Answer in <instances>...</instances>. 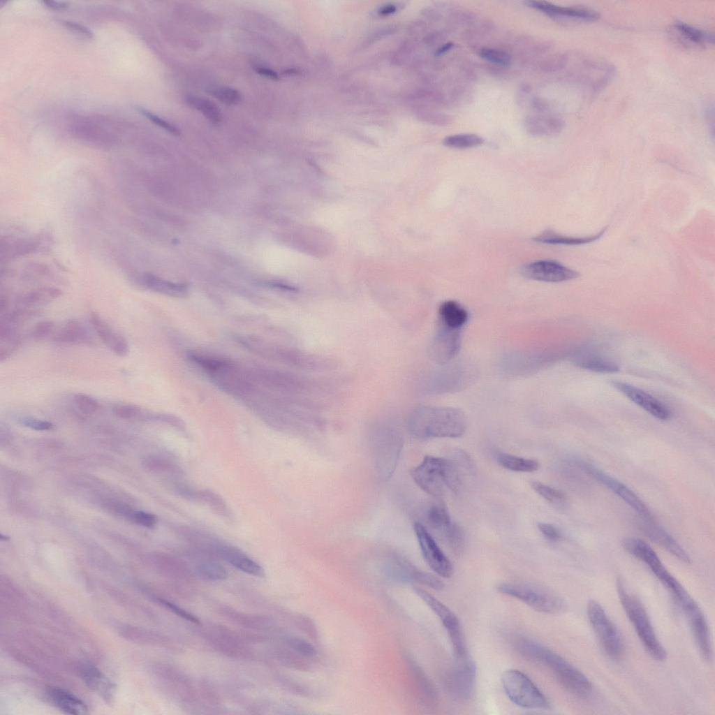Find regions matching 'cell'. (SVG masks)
<instances>
[{
    "mask_svg": "<svg viewBox=\"0 0 715 715\" xmlns=\"http://www.w3.org/2000/svg\"><path fill=\"white\" fill-rule=\"evenodd\" d=\"M513 644L522 656L547 668L573 695L583 698L591 695L593 685L587 677L552 649L524 636L515 639Z\"/></svg>",
    "mask_w": 715,
    "mask_h": 715,
    "instance_id": "obj_1",
    "label": "cell"
},
{
    "mask_svg": "<svg viewBox=\"0 0 715 715\" xmlns=\"http://www.w3.org/2000/svg\"><path fill=\"white\" fill-rule=\"evenodd\" d=\"M466 417L452 407L423 406L410 413L407 425L410 432L420 438H458L466 429Z\"/></svg>",
    "mask_w": 715,
    "mask_h": 715,
    "instance_id": "obj_2",
    "label": "cell"
},
{
    "mask_svg": "<svg viewBox=\"0 0 715 715\" xmlns=\"http://www.w3.org/2000/svg\"><path fill=\"white\" fill-rule=\"evenodd\" d=\"M411 473L416 485L434 497L441 496L447 489L456 492L461 482L454 460L441 457L425 456Z\"/></svg>",
    "mask_w": 715,
    "mask_h": 715,
    "instance_id": "obj_3",
    "label": "cell"
},
{
    "mask_svg": "<svg viewBox=\"0 0 715 715\" xmlns=\"http://www.w3.org/2000/svg\"><path fill=\"white\" fill-rule=\"evenodd\" d=\"M617 589L621 606L644 649L655 660H665L667 652L658 640L649 615L640 600L628 591L620 578L617 580Z\"/></svg>",
    "mask_w": 715,
    "mask_h": 715,
    "instance_id": "obj_4",
    "label": "cell"
},
{
    "mask_svg": "<svg viewBox=\"0 0 715 715\" xmlns=\"http://www.w3.org/2000/svg\"><path fill=\"white\" fill-rule=\"evenodd\" d=\"M497 590L505 595L524 603L533 610L547 614H556L566 609V603L552 591L533 584L520 582H503Z\"/></svg>",
    "mask_w": 715,
    "mask_h": 715,
    "instance_id": "obj_5",
    "label": "cell"
},
{
    "mask_svg": "<svg viewBox=\"0 0 715 715\" xmlns=\"http://www.w3.org/2000/svg\"><path fill=\"white\" fill-rule=\"evenodd\" d=\"M501 684L508 699L515 705L529 709H546L550 702L535 684L524 673L508 670L501 677Z\"/></svg>",
    "mask_w": 715,
    "mask_h": 715,
    "instance_id": "obj_6",
    "label": "cell"
},
{
    "mask_svg": "<svg viewBox=\"0 0 715 715\" xmlns=\"http://www.w3.org/2000/svg\"><path fill=\"white\" fill-rule=\"evenodd\" d=\"M587 612L590 624L605 655L614 661H620L624 655V640L603 606L591 599L587 603Z\"/></svg>",
    "mask_w": 715,
    "mask_h": 715,
    "instance_id": "obj_7",
    "label": "cell"
},
{
    "mask_svg": "<svg viewBox=\"0 0 715 715\" xmlns=\"http://www.w3.org/2000/svg\"><path fill=\"white\" fill-rule=\"evenodd\" d=\"M622 545L632 556L644 563L662 584L671 592L674 598L679 597L684 587L668 570L656 552L644 540L637 538L624 539Z\"/></svg>",
    "mask_w": 715,
    "mask_h": 715,
    "instance_id": "obj_8",
    "label": "cell"
},
{
    "mask_svg": "<svg viewBox=\"0 0 715 715\" xmlns=\"http://www.w3.org/2000/svg\"><path fill=\"white\" fill-rule=\"evenodd\" d=\"M573 463L589 476L600 482L633 508L645 520H655L651 510L642 500L620 481L610 476L591 464L573 459Z\"/></svg>",
    "mask_w": 715,
    "mask_h": 715,
    "instance_id": "obj_9",
    "label": "cell"
},
{
    "mask_svg": "<svg viewBox=\"0 0 715 715\" xmlns=\"http://www.w3.org/2000/svg\"><path fill=\"white\" fill-rule=\"evenodd\" d=\"M414 592L439 618L450 640L454 655L457 658L466 656V646L459 619L443 603L420 587H414Z\"/></svg>",
    "mask_w": 715,
    "mask_h": 715,
    "instance_id": "obj_10",
    "label": "cell"
},
{
    "mask_svg": "<svg viewBox=\"0 0 715 715\" xmlns=\"http://www.w3.org/2000/svg\"><path fill=\"white\" fill-rule=\"evenodd\" d=\"M459 661L447 674L445 685L450 697L457 702H467L472 697L476 675V666L470 658H457Z\"/></svg>",
    "mask_w": 715,
    "mask_h": 715,
    "instance_id": "obj_11",
    "label": "cell"
},
{
    "mask_svg": "<svg viewBox=\"0 0 715 715\" xmlns=\"http://www.w3.org/2000/svg\"><path fill=\"white\" fill-rule=\"evenodd\" d=\"M413 529L424 559L428 566L440 577H450L453 571L452 563L426 527L417 522L414 523Z\"/></svg>",
    "mask_w": 715,
    "mask_h": 715,
    "instance_id": "obj_12",
    "label": "cell"
},
{
    "mask_svg": "<svg viewBox=\"0 0 715 715\" xmlns=\"http://www.w3.org/2000/svg\"><path fill=\"white\" fill-rule=\"evenodd\" d=\"M521 274L529 279L544 282H561L580 277V274L553 260H537L526 264L521 269Z\"/></svg>",
    "mask_w": 715,
    "mask_h": 715,
    "instance_id": "obj_13",
    "label": "cell"
},
{
    "mask_svg": "<svg viewBox=\"0 0 715 715\" xmlns=\"http://www.w3.org/2000/svg\"><path fill=\"white\" fill-rule=\"evenodd\" d=\"M611 384L634 404L646 412L661 420H668L672 412L662 401L645 391L619 381H612Z\"/></svg>",
    "mask_w": 715,
    "mask_h": 715,
    "instance_id": "obj_14",
    "label": "cell"
},
{
    "mask_svg": "<svg viewBox=\"0 0 715 715\" xmlns=\"http://www.w3.org/2000/svg\"><path fill=\"white\" fill-rule=\"evenodd\" d=\"M460 346V330L451 329L439 325L438 332L431 346L430 353L436 362L445 364L457 354Z\"/></svg>",
    "mask_w": 715,
    "mask_h": 715,
    "instance_id": "obj_15",
    "label": "cell"
},
{
    "mask_svg": "<svg viewBox=\"0 0 715 715\" xmlns=\"http://www.w3.org/2000/svg\"><path fill=\"white\" fill-rule=\"evenodd\" d=\"M570 360L578 367L595 372L614 373L619 370L618 364L612 359L591 348L575 351Z\"/></svg>",
    "mask_w": 715,
    "mask_h": 715,
    "instance_id": "obj_16",
    "label": "cell"
},
{
    "mask_svg": "<svg viewBox=\"0 0 715 715\" xmlns=\"http://www.w3.org/2000/svg\"><path fill=\"white\" fill-rule=\"evenodd\" d=\"M526 4L550 16L578 21L593 22L600 17L596 10L580 6H561L547 1H527Z\"/></svg>",
    "mask_w": 715,
    "mask_h": 715,
    "instance_id": "obj_17",
    "label": "cell"
},
{
    "mask_svg": "<svg viewBox=\"0 0 715 715\" xmlns=\"http://www.w3.org/2000/svg\"><path fill=\"white\" fill-rule=\"evenodd\" d=\"M89 320L98 338L111 351L120 357L128 355L129 345L124 336L115 331L96 312L90 314Z\"/></svg>",
    "mask_w": 715,
    "mask_h": 715,
    "instance_id": "obj_18",
    "label": "cell"
},
{
    "mask_svg": "<svg viewBox=\"0 0 715 715\" xmlns=\"http://www.w3.org/2000/svg\"><path fill=\"white\" fill-rule=\"evenodd\" d=\"M80 677L84 683L98 693L106 702L114 699L115 685L94 665L84 663L80 668Z\"/></svg>",
    "mask_w": 715,
    "mask_h": 715,
    "instance_id": "obj_19",
    "label": "cell"
},
{
    "mask_svg": "<svg viewBox=\"0 0 715 715\" xmlns=\"http://www.w3.org/2000/svg\"><path fill=\"white\" fill-rule=\"evenodd\" d=\"M644 521L641 529L649 538L661 545L680 561L685 563H691V560L688 553L655 520L644 519Z\"/></svg>",
    "mask_w": 715,
    "mask_h": 715,
    "instance_id": "obj_20",
    "label": "cell"
},
{
    "mask_svg": "<svg viewBox=\"0 0 715 715\" xmlns=\"http://www.w3.org/2000/svg\"><path fill=\"white\" fill-rule=\"evenodd\" d=\"M393 571L405 580L415 582L436 590H441L444 587L443 583L438 577L417 568L401 556L394 557Z\"/></svg>",
    "mask_w": 715,
    "mask_h": 715,
    "instance_id": "obj_21",
    "label": "cell"
},
{
    "mask_svg": "<svg viewBox=\"0 0 715 715\" xmlns=\"http://www.w3.org/2000/svg\"><path fill=\"white\" fill-rule=\"evenodd\" d=\"M47 697L55 707L64 713L76 715L88 713L86 703L73 693L64 689L50 688L47 691Z\"/></svg>",
    "mask_w": 715,
    "mask_h": 715,
    "instance_id": "obj_22",
    "label": "cell"
},
{
    "mask_svg": "<svg viewBox=\"0 0 715 715\" xmlns=\"http://www.w3.org/2000/svg\"><path fill=\"white\" fill-rule=\"evenodd\" d=\"M221 556L237 569L258 577H264V569L240 550L227 545L218 547Z\"/></svg>",
    "mask_w": 715,
    "mask_h": 715,
    "instance_id": "obj_23",
    "label": "cell"
},
{
    "mask_svg": "<svg viewBox=\"0 0 715 715\" xmlns=\"http://www.w3.org/2000/svg\"><path fill=\"white\" fill-rule=\"evenodd\" d=\"M54 341L64 345H88L91 344L92 339L82 323L71 319L54 337Z\"/></svg>",
    "mask_w": 715,
    "mask_h": 715,
    "instance_id": "obj_24",
    "label": "cell"
},
{
    "mask_svg": "<svg viewBox=\"0 0 715 715\" xmlns=\"http://www.w3.org/2000/svg\"><path fill=\"white\" fill-rule=\"evenodd\" d=\"M466 374V372L460 367L446 368L430 378L427 386L429 391L437 392L449 391L455 388L456 389L464 385Z\"/></svg>",
    "mask_w": 715,
    "mask_h": 715,
    "instance_id": "obj_25",
    "label": "cell"
},
{
    "mask_svg": "<svg viewBox=\"0 0 715 715\" xmlns=\"http://www.w3.org/2000/svg\"><path fill=\"white\" fill-rule=\"evenodd\" d=\"M672 31L684 45L698 47L714 43L712 34L683 22H676L672 25Z\"/></svg>",
    "mask_w": 715,
    "mask_h": 715,
    "instance_id": "obj_26",
    "label": "cell"
},
{
    "mask_svg": "<svg viewBox=\"0 0 715 715\" xmlns=\"http://www.w3.org/2000/svg\"><path fill=\"white\" fill-rule=\"evenodd\" d=\"M469 318L467 311L457 302L447 300L438 309L439 325L455 330H460Z\"/></svg>",
    "mask_w": 715,
    "mask_h": 715,
    "instance_id": "obj_27",
    "label": "cell"
},
{
    "mask_svg": "<svg viewBox=\"0 0 715 715\" xmlns=\"http://www.w3.org/2000/svg\"><path fill=\"white\" fill-rule=\"evenodd\" d=\"M527 131L535 135H550L559 133L564 127V121L556 115L532 117L525 122Z\"/></svg>",
    "mask_w": 715,
    "mask_h": 715,
    "instance_id": "obj_28",
    "label": "cell"
},
{
    "mask_svg": "<svg viewBox=\"0 0 715 715\" xmlns=\"http://www.w3.org/2000/svg\"><path fill=\"white\" fill-rule=\"evenodd\" d=\"M606 229L607 228H604L596 235L585 237H567L547 231L535 237L533 239L537 242L550 244L580 245L597 240L604 234Z\"/></svg>",
    "mask_w": 715,
    "mask_h": 715,
    "instance_id": "obj_29",
    "label": "cell"
},
{
    "mask_svg": "<svg viewBox=\"0 0 715 715\" xmlns=\"http://www.w3.org/2000/svg\"><path fill=\"white\" fill-rule=\"evenodd\" d=\"M62 295L60 289L55 287H43L34 289L23 294L18 298V303L25 307L47 304Z\"/></svg>",
    "mask_w": 715,
    "mask_h": 715,
    "instance_id": "obj_30",
    "label": "cell"
},
{
    "mask_svg": "<svg viewBox=\"0 0 715 715\" xmlns=\"http://www.w3.org/2000/svg\"><path fill=\"white\" fill-rule=\"evenodd\" d=\"M426 522L432 529L440 533L442 537L454 522L451 520L446 508L441 503L434 504L427 510Z\"/></svg>",
    "mask_w": 715,
    "mask_h": 715,
    "instance_id": "obj_31",
    "label": "cell"
},
{
    "mask_svg": "<svg viewBox=\"0 0 715 715\" xmlns=\"http://www.w3.org/2000/svg\"><path fill=\"white\" fill-rule=\"evenodd\" d=\"M498 463L503 468L518 472H533L538 469V462L531 459H526L506 453H501L497 456Z\"/></svg>",
    "mask_w": 715,
    "mask_h": 715,
    "instance_id": "obj_32",
    "label": "cell"
},
{
    "mask_svg": "<svg viewBox=\"0 0 715 715\" xmlns=\"http://www.w3.org/2000/svg\"><path fill=\"white\" fill-rule=\"evenodd\" d=\"M186 101L190 107L202 112L212 124H219L221 121L220 110L207 98L191 95L186 96Z\"/></svg>",
    "mask_w": 715,
    "mask_h": 715,
    "instance_id": "obj_33",
    "label": "cell"
},
{
    "mask_svg": "<svg viewBox=\"0 0 715 715\" xmlns=\"http://www.w3.org/2000/svg\"><path fill=\"white\" fill-rule=\"evenodd\" d=\"M532 488L544 499L555 508L565 510L568 507V501L561 491L538 481L531 482Z\"/></svg>",
    "mask_w": 715,
    "mask_h": 715,
    "instance_id": "obj_34",
    "label": "cell"
},
{
    "mask_svg": "<svg viewBox=\"0 0 715 715\" xmlns=\"http://www.w3.org/2000/svg\"><path fill=\"white\" fill-rule=\"evenodd\" d=\"M145 281L149 288L163 294L180 296L186 292L184 285L167 281L153 275H147Z\"/></svg>",
    "mask_w": 715,
    "mask_h": 715,
    "instance_id": "obj_35",
    "label": "cell"
},
{
    "mask_svg": "<svg viewBox=\"0 0 715 715\" xmlns=\"http://www.w3.org/2000/svg\"><path fill=\"white\" fill-rule=\"evenodd\" d=\"M484 139L474 133H459L445 137L443 140L444 146L452 149H469L480 146Z\"/></svg>",
    "mask_w": 715,
    "mask_h": 715,
    "instance_id": "obj_36",
    "label": "cell"
},
{
    "mask_svg": "<svg viewBox=\"0 0 715 715\" xmlns=\"http://www.w3.org/2000/svg\"><path fill=\"white\" fill-rule=\"evenodd\" d=\"M198 573L204 579L222 581L228 577V571L221 564L214 561H202L197 566Z\"/></svg>",
    "mask_w": 715,
    "mask_h": 715,
    "instance_id": "obj_37",
    "label": "cell"
},
{
    "mask_svg": "<svg viewBox=\"0 0 715 715\" xmlns=\"http://www.w3.org/2000/svg\"><path fill=\"white\" fill-rule=\"evenodd\" d=\"M203 501L208 505L213 510L220 515L228 517L230 514L229 510L221 496L209 491L203 490L198 492L197 499Z\"/></svg>",
    "mask_w": 715,
    "mask_h": 715,
    "instance_id": "obj_38",
    "label": "cell"
},
{
    "mask_svg": "<svg viewBox=\"0 0 715 715\" xmlns=\"http://www.w3.org/2000/svg\"><path fill=\"white\" fill-rule=\"evenodd\" d=\"M478 55L482 59L501 66H508L511 63L510 54L496 48L482 47L479 50Z\"/></svg>",
    "mask_w": 715,
    "mask_h": 715,
    "instance_id": "obj_39",
    "label": "cell"
},
{
    "mask_svg": "<svg viewBox=\"0 0 715 715\" xmlns=\"http://www.w3.org/2000/svg\"><path fill=\"white\" fill-rule=\"evenodd\" d=\"M73 401L80 411L85 415L94 414L100 408L98 401L86 394L78 393L75 395L73 396Z\"/></svg>",
    "mask_w": 715,
    "mask_h": 715,
    "instance_id": "obj_40",
    "label": "cell"
},
{
    "mask_svg": "<svg viewBox=\"0 0 715 715\" xmlns=\"http://www.w3.org/2000/svg\"><path fill=\"white\" fill-rule=\"evenodd\" d=\"M209 93L216 99L227 105H235L241 101L240 93L230 87H216L211 89Z\"/></svg>",
    "mask_w": 715,
    "mask_h": 715,
    "instance_id": "obj_41",
    "label": "cell"
},
{
    "mask_svg": "<svg viewBox=\"0 0 715 715\" xmlns=\"http://www.w3.org/2000/svg\"><path fill=\"white\" fill-rule=\"evenodd\" d=\"M114 414L121 419H135L142 416V409L131 404H118L112 408Z\"/></svg>",
    "mask_w": 715,
    "mask_h": 715,
    "instance_id": "obj_42",
    "label": "cell"
},
{
    "mask_svg": "<svg viewBox=\"0 0 715 715\" xmlns=\"http://www.w3.org/2000/svg\"><path fill=\"white\" fill-rule=\"evenodd\" d=\"M155 600L160 605L167 608L168 610L171 611L172 613L177 614L179 617L195 624H200V621L198 618H196L191 613L184 610L178 605H175V603L160 597H156Z\"/></svg>",
    "mask_w": 715,
    "mask_h": 715,
    "instance_id": "obj_43",
    "label": "cell"
},
{
    "mask_svg": "<svg viewBox=\"0 0 715 715\" xmlns=\"http://www.w3.org/2000/svg\"><path fill=\"white\" fill-rule=\"evenodd\" d=\"M54 328V324L50 320L38 322L33 328L31 337L36 340L43 339L49 336Z\"/></svg>",
    "mask_w": 715,
    "mask_h": 715,
    "instance_id": "obj_44",
    "label": "cell"
},
{
    "mask_svg": "<svg viewBox=\"0 0 715 715\" xmlns=\"http://www.w3.org/2000/svg\"><path fill=\"white\" fill-rule=\"evenodd\" d=\"M538 528L542 534L551 542H558L563 538L560 530L549 523H538Z\"/></svg>",
    "mask_w": 715,
    "mask_h": 715,
    "instance_id": "obj_45",
    "label": "cell"
},
{
    "mask_svg": "<svg viewBox=\"0 0 715 715\" xmlns=\"http://www.w3.org/2000/svg\"><path fill=\"white\" fill-rule=\"evenodd\" d=\"M140 112L147 119H149L150 121H152L153 123H154L157 126L161 127L162 128L166 130L167 131H168V132H170V133H172L174 135H179V131L178 130V128H176L172 124H171L170 123H169L168 121L163 119L162 118L159 117V116H157V115H154V114H153V113H152V112H149L147 110H145L144 109H140Z\"/></svg>",
    "mask_w": 715,
    "mask_h": 715,
    "instance_id": "obj_46",
    "label": "cell"
},
{
    "mask_svg": "<svg viewBox=\"0 0 715 715\" xmlns=\"http://www.w3.org/2000/svg\"><path fill=\"white\" fill-rule=\"evenodd\" d=\"M131 518L137 524L147 528L153 527L157 520L154 515L144 511L133 512Z\"/></svg>",
    "mask_w": 715,
    "mask_h": 715,
    "instance_id": "obj_47",
    "label": "cell"
},
{
    "mask_svg": "<svg viewBox=\"0 0 715 715\" xmlns=\"http://www.w3.org/2000/svg\"><path fill=\"white\" fill-rule=\"evenodd\" d=\"M145 465L149 469L156 471H168L172 468L170 462L163 459L155 457L146 459L145 460Z\"/></svg>",
    "mask_w": 715,
    "mask_h": 715,
    "instance_id": "obj_48",
    "label": "cell"
},
{
    "mask_svg": "<svg viewBox=\"0 0 715 715\" xmlns=\"http://www.w3.org/2000/svg\"><path fill=\"white\" fill-rule=\"evenodd\" d=\"M22 422L25 426L38 431L50 430L54 427L50 422L33 418H24L22 420Z\"/></svg>",
    "mask_w": 715,
    "mask_h": 715,
    "instance_id": "obj_49",
    "label": "cell"
},
{
    "mask_svg": "<svg viewBox=\"0 0 715 715\" xmlns=\"http://www.w3.org/2000/svg\"><path fill=\"white\" fill-rule=\"evenodd\" d=\"M64 24L66 27L68 29L74 31L75 32L79 34H81L84 37L91 38L93 36V33L91 32V31L82 24L68 21L65 22Z\"/></svg>",
    "mask_w": 715,
    "mask_h": 715,
    "instance_id": "obj_50",
    "label": "cell"
},
{
    "mask_svg": "<svg viewBox=\"0 0 715 715\" xmlns=\"http://www.w3.org/2000/svg\"><path fill=\"white\" fill-rule=\"evenodd\" d=\"M256 71L258 74H260L265 77L269 78L272 80L278 79V75L277 74V73L270 68H265L263 66H257L256 68Z\"/></svg>",
    "mask_w": 715,
    "mask_h": 715,
    "instance_id": "obj_51",
    "label": "cell"
},
{
    "mask_svg": "<svg viewBox=\"0 0 715 715\" xmlns=\"http://www.w3.org/2000/svg\"><path fill=\"white\" fill-rule=\"evenodd\" d=\"M44 3L47 6L55 9V10H63L68 8V3L64 1H45Z\"/></svg>",
    "mask_w": 715,
    "mask_h": 715,
    "instance_id": "obj_52",
    "label": "cell"
},
{
    "mask_svg": "<svg viewBox=\"0 0 715 715\" xmlns=\"http://www.w3.org/2000/svg\"><path fill=\"white\" fill-rule=\"evenodd\" d=\"M396 10H397V8H396L395 6L391 5V4L386 5V6H383L379 10V13L381 15H389V14L395 13L396 11Z\"/></svg>",
    "mask_w": 715,
    "mask_h": 715,
    "instance_id": "obj_53",
    "label": "cell"
},
{
    "mask_svg": "<svg viewBox=\"0 0 715 715\" xmlns=\"http://www.w3.org/2000/svg\"><path fill=\"white\" fill-rule=\"evenodd\" d=\"M452 46H453V43L452 42L446 43L444 45H443L441 47H440L436 50V55H442V54H445V52H448L450 50H451Z\"/></svg>",
    "mask_w": 715,
    "mask_h": 715,
    "instance_id": "obj_54",
    "label": "cell"
}]
</instances>
